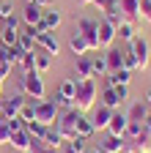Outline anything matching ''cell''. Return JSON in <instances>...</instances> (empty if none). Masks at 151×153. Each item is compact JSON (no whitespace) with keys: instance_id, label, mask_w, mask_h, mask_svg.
<instances>
[{"instance_id":"1","label":"cell","mask_w":151,"mask_h":153,"mask_svg":"<svg viewBox=\"0 0 151 153\" xmlns=\"http://www.w3.org/2000/svg\"><path fill=\"white\" fill-rule=\"evenodd\" d=\"M96 104H99V85H96V79L77 82V90H74V109L88 115V112H93Z\"/></svg>"},{"instance_id":"2","label":"cell","mask_w":151,"mask_h":153,"mask_svg":"<svg viewBox=\"0 0 151 153\" xmlns=\"http://www.w3.org/2000/svg\"><path fill=\"white\" fill-rule=\"evenodd\" d=\"M22 93L28 96L30 101H41L44 93H47V88H44V76H41L39 71H28V74H22Z\"/></svg>"},{"instance_id":"3","label":"cell","mask_w":151,"mask_h":153,"mask_svg":"<svg viewBox=\"0 0 151 153\" xmlns=\"http://www.w3.org/2000/svg\"><path fill=\"white\" fill-rule=\"evenodd\" d=\"M129 52L132 57H135V63H137V71H146L148 63H151V44L146 41V36H135L129 41Z\"/></svg>"},{"instance_id":"4","label":"cell","mask_w":151,"mask_h":153,"mask_svg":"<svg viewBox=\"0 0 151 153\" xmlns=\"http://www.w3.org/2000/svg\"><path fill=\"white\" fill-rule=\"evenodd\" d=\"M77 33L88 41L91 52H99V19L80 16V19H77Z\"/></svg>"},{"instance_id":"5","label":"cell","mask_w":151,"mask_h":153,"mask_svg":"<svg viewBox=\"0 0 151 153\" xmlns=\"http://www.w3.org/2000/svg\"><path fill=\"white\" fill-rule=\"evenodd\" d=\"M80 115L83 112H77V109H66V112H61L58 115V120H55V128L61 131V137L69 142L71 137H77V120H80Z\"/></svg>"},{"instance_id":"6","label":"cell","mask_w":151,"mask_h":153,"mask_svg":"<svg viewBox=\"0 0 151 153\" xmlns=\"http://www.w3.org/2000/svg\"><path fill=\"white\" fill-rule=\"evenodd\" d=\"M25 101H28L25 93H14V96H8V99H0V120H14V118H20Z\"/></svg>"},{"instance_id":"7","label":"cell","mask_w":151,"mask_h":153,"mask_svg":"<svg viewBox=\"0 0 151 153\" xmlns=\"http://www.w3.org/2000/svg\"><path fill=\"white\" fill-rule=\"evenodd\" d=\"M20 30H22V19L20 16H11L8 22H3V27H0V47H17Z\"/></svg>"},{"instance_id":"8","label":"cell","mask_w":151,"mask_h":153,"mask_svg":"<svg viewBox=\"0 0 151 153\" xmlns=\"http://www.w3.org/2000/svg\"><path fill=\"white\" fill-rule=\"evenodd\" d=\"M58 115H61V109L55 107L50 99H41V101H36V120H39L41 126H55Z\"/></svg>"},{"instance_id":"9","label":"cell","mask_w":151,"mask_h":153,"mask_svg":"<svg viewBox=\"0 0 151 153\" xmlns=\"http://www.w3.org/2000/svg\"><path fill=\"white\" fill-rule=\"evenodd\" d=\"M36 47L44 49L50 57H58V55H61V41H58V36H55V30L39 33V36H36Z\"/></svg>"},{"instance_id":"10","label":"cell","mask_w":151,"mask_h":153,"mask_svg":"<svg viewBox=\"0 0 151 153\" xmlns=\"http://www.w3.org/2000/svg\"><path fill=\"white\" fill-rule=\"evenodd\" d=\"M61 22H63V14L58 11V8H44V14H41V22L36 25V30L39 33H47V30H58L61 27Z\"/></svg>"},{"instance_id":"11","label":"cell","mask_w":151,"mask_h":153,"mask_svg":"<svg viewBox=\"0 0 151 153\" xmlns=\"http://www.w3.org/2000/svg\"><path fill=\"white\" fill-rule=\"evenodd\" d=\"M116 27L104 19H99V52H107L110 47H116Z\"/></svg>"},{"instance_id":"12","label":"cell","mask_w":151,"mask_h":153,"mask_svg":"<svg viewBox=\"0 0 151 153\" xmlns=\"http://www.w3.org/2000/svg\"><path fill=\"white\" fill-rule=\"evenodd\" d=\"M113 112H116V109H110V107H104V104H96V107H93V118H91V123L96 126V131H107Z\"/></svg>"},{"instance_id":"13","label":"cell","mask_w":151,"mask_h":153,"mask_svg":"<svg viewBox=\"0 0 151 153\" xmlns=\"http://www.w3.org/2000/svg\"><path fill=\"white\" fill-rule=\"evenodd\" d=\"M8 145L14 148V150H20V153H30V148H33V137L25 131V128H20V131H11V140H8Z\"/></svg>"},{"instance_id":"14","label":"cell","mask_w":151,"mask_h":153,"mask_svg":"<svg viewBox=\"0 0 151 153\" xmlns=\"http://www.w3.org/2000/svg\"><path fill=\"white\" fill-rule=\"evenodd\" d=\"M129 126V115L116 109L113 112V118H110V126H107V134H113V137H124V131Z\"/></svg>"},{"instance_id":"15","label":"cell","mask_w":151,"mask_h":153,"mask_svg":"<svg viewBox=\"0 0 151 153\" xmlns=\"http://www.w3.org/2000/svg\"><path fill=\"white\" fill-rule=\"evenodd\" d=\"M74 82H83V79H93V66H91V55L77 57V66H74Z\"/></svg>"},{"instance_id":"16","label":"cell","mask_w":151,"mask_h":153,"mask_svg":"<svg viewBox=\"0 0 151 153\" xmlns=\"http://www.w3.org/2000/svg\"><path fill=\"white\" fill-rule=\"evenodd\" d=\"M132 74H135V71H129V68H118V71H110V74L104 76V88L129 85V82H132Z\"/></svg>"},{"instance_id":"17","label":"cell","mask_w":151,"mask_h":153,"mask_svg":"<svg viewBox=\"0 0 151 153\" xmlns=\"http://www.w3.org/2000/svg\"><path fill=\"white\" fill-rule=\"evenodd\" d=\"M39 142H44V145H47V148H52V150H63V145H66V140L61 137V131L55 128V126H47L44 137H41Z\"/></svg>"},{"instance_id":"18","label":"cell","mask_w":151,"mask_h":153,"mask_svg":"<svg viewBox=\"0 0 151 153\" xmlns=\"http://www.w3.org/2000/svg\"><path fill=\"white\" fill-rule=\"evenodd\" d=\"M41 14H44V8L41 6H36V3H25V8H22V22L25 25H39L41 22Z\"/></svg>"},{"instance_id":"19","label":"cell","mask_w":151,"mask_h":153,"mask_svg":"<svg viewBox=\"0 0 151 153\" xmlns=\"http://www.w3.org/2000/svg\"><path fill=\"white\" fill-rule=\"evenodd\" d=\"M124 145H126L124 137H113V134H107V137L99 142V150H102V153H121Z\"/></svg>"},{"instance_id":"20","label":"cell","mask_w":151,"mask_h":153,"mask_svg":"<svg viewBox=\"0 0 151 153\" xmlns=\"http://www.w3.org/2000/svg\"><path fill=\"white\" fill-rule=\"evenodd\" d=\"M69 49H71V55H77V57H83V55H88V52H91L88 41H85L80 33H71V36H69Z\"/></svg>"},{"instance_id":"21","label":"cell","mask_w":151,"mask_h":153,"mask_svg":"<svg viewBox=\"0 0 151 153\" xmlns=\"http://www.w3.org/2000/svg\"><path fill=\"white\" fill-rule=\"evenodd\" d=\"M104 57H107V68H110V71H118V68H124V49H118V47H110V49L104 52Z\"/></svg>"},{"instance_id":"22","label":"cell","mask_w":151,"mask_h":153,"mask_svg":"<svg viewBox=\"0 0 151 153\" xmlns=\"http://www.w3.org/2000/svg\"><path fill=\"white\" fill-rule=\"evenodd\" d=\"M137 36V27H135V22H132V19H124V22L116 27V38H121V41H132V38Z\"/></svg>"},{"instance_id":"23","label":"cell","mask_w":151,"mask_h":153,"mask_svg":"<svg viewBox=\"0 0 151 153\" xmlns=\"http://www.w3.org/2000/svg\"><path fill=\"white\" fill-rule=\"evenodd\" d=\"M148 109H151V107H148L146 101H135V104L129 107V112H126V115H129V120L143 123V120H146V115H148Z\"/></svg>"},{"instance_id":"24","label":"cell","mask_w":151,"mask_h":153,"mask_svg":"<svg viewBox=\"0 0 151 153\" xmlns=\"http://www.w3.org/2000/svg\"><path fill=\"white\" fill-rule=\"evenodd\" d=\"M33 55H36V71H39V74L44 76V74L52 68V57H50L44 49H39V47H36V52H33Z\"/></svg>"},{"instance_id":"25","label":"cell","mask_w":151,"mask_h":153,"mask_svg":"<svg viewBox=\"0 0 151 153\" xmlns=\"http://www.w3.org/2000/svg\"><path fill=\"white\" fill-rule=\"evenodd\" d=\"M99 104H104V107H110V109H118L124 101L116 96V88H102V99H99Z\"/></svg>"},{"instance_id":"26","label":"cell","mask_w":151,"mask_h":153,"mask_svg":"<svg viewBox=\"0 0 151 153\" xmlns=\"http://www.w3.org/2000/svg\"><path fill=\"white\" fill-rule=\"evenodd\" d=\"M93 134H96V126L91 123V118H88V115H80V120H77V137L91 140Z\"/></svg>"},{"instance_id":"27","label":"cell","mask_w":151,"mask_h":153,"mask_svg":"<svg viewBox=\"0 0 151 153\" xmlns=\"http://www.w3.org/2000/svg\"><path fill=\"white\" fill-rule=\"evenodd\" d=\"M91 66H93V79H96V76H107V74H110L107 57H104V55H93V57H91Z\"/></svg>"},{"instance_id":"28","label":"cell","mask_w":151,"mask_h":153,"mask_svg":"<svg viewBox=\"0 0 151 153\" xmlns=\"http://www.w3.org/2000/svg\"><path fill=\"white\" fill-rule=\"evenodd\" d=\"M121 11L126 19H137L140 14V0H121Z\"/></svg>"},{"instance_id":"29","label":"cell","mask_w":151,"mask_h":153,"mask_svg":"<svg viewBox=\"0 0 151 153\" xmlns=\"http://www.w3.org/2000/svg\"><path fill=\"white\" fill-rule=\"evenodd\" d=\"M143 134V123H135V120H129V126H126V131H124V140L126 142H135L137 137Z\"/></svg>"},{"instance_id":"30","label":"cell","mask_w":151,"mask_h":153,"mask_svg":"<svg viewBox=\"0 0 151 153\" xmlns=\"http://www.w3.org/2000/svg\"><path fill=\"white\" fill-rule=\"evenodd\" d=\"M93 6L104 14H110V11H121V0H93Z\"/></svg>"},{"instance_id":"31","label":"cell","mask_w":151,"mask_h":153,"mask_svg":"<svg viewBox=\"0 0 151 153\" xmlns=\"http://www.w3.org/2000/svg\"><path fill=\"white\" fill-rule=\"evenodd\" d=\"M74 90H77V82H74V79H63L58 85V93L63 96V99H71V101H74Z\"/></svg>"},{"instance_id":"32","label":"cell","mask_w":151,"mask_h":153,"mask_svg":"<svg viewBox=\"0 0 151 153\" xmlns=\"http://www.w3.org/2000/svg\"><path fill=\"white\" fill-rule=\"evenodd\" d=\"M22 49L20 47H6V60H8V66L14 68V66H20V60H22Z\"/></svg>"},{"instance_id":"33","label":"cell","mask_w":151,"mask_h":153,"mask_svg":"<svg viewBox=\"0 0 151 153\" xmlns=\"http://www.w3.org/2000/svg\"><path fill=\"white\" fill-rule=\"evenodd\" d=\"M20 71H22V74L36 71V55H33V52H25V55H22V60H20Z\"/></svg>"},{"instance_id":"34","label":"cell","mask_w":151,"mask_h":153,"mask_svg":"<svg viewBox=\"0 0 151 153\" xmlns=\"http://www.w3.org/2000/svg\"><path fill=\"white\" fill-rule=\"evenodd\" d=\"M63 148H69V150H74V153H83V150L88 148V140H85V137H71Z\"/></svg>"},{"instance_id":"35","label":"cell","mask_w":151,"mask_h":153,"mask_svg":"<svg viewBox=\"0 0 151 153\" xmlns=\"http://www.w3.org/2000/svg\"><path fill=\"white\" fill-rule=\"evenodd\" d=\"M20 118L28 123V120H36V101H25V107H22V112H20Z\"/></svg>"},{"instance_id":"36","label":"cell","mask_w":151,"mask_h":153,"mask_svg":"<svg viewBox=\"0 0 151 153\" xmlns=\"http://www.w3.org/2000/svg\"><path fill=\"white\" fill-rule=\"evenodd\" d=\"M102 19H104V22H110L113 27H118V25L124 22V19H126V16H124V11H110V14H104Z\"/></svg>"},{"instance_id":"37","label":"cell","mask_w":151,"mask_h":153,"mask_svg":"<svg viewBox=\"0 0 151 153\" xmlns=\"http://www.w3.org/2000/svg\"><path fill=\"white\" fill-rule=\"evenodd\" d=\"M11 16H17V14H14V6L8 3V0H0V19H3V22H8Z\"/></svg>"},{"instance_id":"38","label":"cell","mask_w":151,"mask_h":153,"mask_svg":"<svg viewBox=\"0 0 151 153\" xmlns=\"http://www.w3.org/2000/svg\"><path fill=\"white\" fill-rule=\"evenodd\" d=\"M137 19H143V22L151 25V0H140V14H137Z\"/></svg>"},{"instance_id":"39","label":"cell","mask_w":151,"mask_h":153,"mask_svg":"<svg viewBox=\"0 0 151 153\" xmlns=\"http://www.w3.org/2000/svg\"><path fill=\"white\" fill-rule=\"evenodd\" d=\"M135 145H137V148H140L143 153H151V134H146V131H143L140 137L135 140Z\"/></svg>"},{"instance_id":"40","label":"cell","mask_w":151,"mask_h":153,"mask_svg":"<svg viewBox=\"0 0 151 153\" xmlns=\"http://www.w3.org/2000/svg\"><path fill=\"white\" fill-rule=\"evenodd\" d=\"M11 74V66L6 60V47H0V76H8Z\"/></svg>"},{"instance_id":"41","label":"cell","mask_w":151,"mask_h":153,"mask_svg":"<svg viewBox=\"0 0 151 153\" xmlns=\"http://www.w3.org/2000/svg\"><path fill=\"white\" fill-rule=\"evenodd\" d=\"M8 140H11V128L6 120H0V145H8Z\"/></svg>"},{"instance_id":"42","label":"cell","mask_w":151,"mask_h":153,"mask_svg":"<svg viewBox=\"0 0 151 153\" xmlns=\"http://www.w3.org/2000/svg\"><path fill=\"white\" fill-rule=\"evenodd\" d=\"M30 153H61V150H52V148H47L44 142L33 140V148H30Z\"/></svg>"},{"instance_id":"43","label":"cell","mask_w":151,"mask_h":153,"mask_svg":"<svg viewBox=\"0 0 151 153\" xmlns=\"http://www.w3.org/2000/svg\"><path fill=\"white\" fill-rule=\"evenodd\" d=\"M124 68L137 71V63H135V57H132V52H129V49H124Z\"/></svg>"},{"instance_id":"44","label":"cell","mask_w":151,"mask_h":153,"mask_svg":"<svg viewBox=\"0 0 151 153\" xmlns=\"http://www.w3.org/2000/svg\"><path fill=\"white\" fill-rule=\"evenodd\" d=\"M116 96H118L121 101H126L129 99V85H116Z\"/></svg>"},{"instance_id":"45","label":"cell","mask_w":151,"mask_h":153,"mask_svg":"<svg viewBox=\"0 0 151 153\" xmlns=\"http://www.w3.org/2000/svg\"><path fill=\"white\" fill-rule=\"evenodd\" d=\"M121 153H143V150H140V148H137V145H135V142H126V145H124V150H121Z\"/></svg>"},{"instance_id":"46","label":"cell","mask_w":151,"mask_h":153,"mask_svg":"<svg viewBox=\"0 0 151 153\" xmlns=\"http://www.w3.org/2000/svg\"><path fill=\"white\" fill-rule=\"evenodd\" d=\"M143 131H146V134H151V109H148V115H146V120H143Z\"/></svg>"},{"instance_id":"47","label":"cell","mask_w":151,"mask_h":153,"mask_svg":"<svg viewBox=\"0 0 151 153\" xmlns=\"http://www.w3.org/2000/svg\"><path fill=\"white\" fill-rule=\"evenodd\" d=\"M36 6H41V8H52V6H55V0H36Z\"/></svg>"},{"instance_id":"48","label":"cell","mask_w":151,"mask_h":153,"mask_svg":"<svg viewBox=\"0 0 151 153\" xmlns=\"http://www.w3.org/2000/svg\"><path fill=\"white\" fill-rule=\"evenodd\" d=\"M143 101H146V104H148V107H151V88H148V90H146V96H143Z\"/></svg>"},{"instance_id":"49","label":"cell","mask_w":151,"mask_h":153,"mask_svg":"<svg viewBox=\"0 0 151 153\" xmlns=\"http://www.w3.org/2000/svg\"><path fill=\"white\" fill-rule=\"evenodd\" d=\"M83 153H102V150H99V148H91V145H88V148H85Z\"/></svg>"},{"instance_id":"50","label":"cell","mask_w":151,"mask_h":153,"mask_svg":"<svg viewBox=\"0 0 151 153\" xmlns=\"http://www.w3.org/2000/svg\"><path fill=\"white\" fill-rule=\"evenodd\" d=\"M3 85H6V76H0V99H3Z\"/></svg>"},{"instance_id":"51","label":"cell","mask_w":151,"mask_h":153,"mask_svg":"<svg viewBox=\"0 0 151 153\" xmlns=\"http://www.w3.org/2000/svg\"><path fill=\"white\" fill-rule=\"evenodd\" d=\"M80 6H93V0H77Z\"/></svg>"},{"instance_id":"52","label":"cell","mask_w":151,"mask_h":153,"mask_svg":"<svg viewBox=\"0 0 151 153\" xmlns=\"http://www.w3.org/2000/svg\"><path fill=\"white\" fill-rule=\"evenodd\" d=\"M61 153H74V150H69V148H63V150H61Z\"/></svg>"},{"instance_id":"53","label":"cell","mask_w":151,"mask_h":153,"mask_svg":"<svg viewBox=\"0 0 151 153\" xmlns=\"http://www.w3.org/2000/svg\"><path fill=\"white\" fill-rule=\"evenodd\" d=\"M25 3H36V0H25Z\"/></svg>"}]
</instances>
